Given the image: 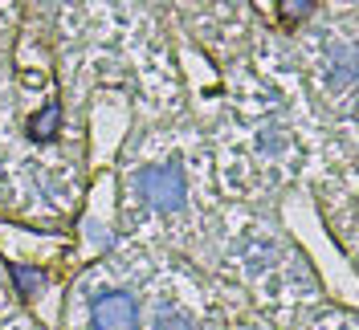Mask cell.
Wrapping results in <instances>:
<instances>
[{
	"instance_id": "8992f818",
	"label": "cell",
	"mask_w": 359,
	"mask_h": 330,
	"mask_svg": "<svg viewBox=\"0 0 359 330\" xmlns=\"http://www.w3.org/2000/svg\"><path fill=\"white\" fill-rule=\"evenodd\" d=\"M278 4H282V21L294 25V21H302V17L311 13V4H314V0H278Z\"/></svg>"
},
{
	"instance_id": "7a4b0ae2",
	"label": "cell",
	"mask_w": 359,
	"mask_h": 330,
	"mask_svg": "<svg viewBox=\"0 0 359 330\" xmlns=\"http://www.w3.org/2000/svg\"><path fill=\"white\" fill-rule=\"evenodd\" d=\"M90 322H94V330H135L139 326V302L123 289H107L94 298Z\"/></svg>"
},
{
	"instance_id": "6da1fadb",
	"label": "cell",
	"mask_w": 359,
	"mask_h": 330,
	"mask_svg": "<svg viewBox=\"0 0 359 330\" xmlns=\"http://www.w3.org/2000/svg\"><path fill=\"white\" fill-rule=\"evenodd\" d=\"M135 192L156 212H176L188 200V179H184V172L176 163H156V167H143L135 176Z\"/></svg>"
},
{
	"instance_id": "277c9868",
	"label": "cell",
	"mask_w": 359,
	"mask_h": 330,
	"mask_svg": "<svg viewBox=\"0 0 359 330\" xmlns=\"http://www.w3.org/2000/svg\"><path fill=\"white\" fill-rule=\"evenodd\" d=\"M156 330H196V322H192L184 310H168L163 306L156 314Z\"/></svg>"
},
{
	"instance_id": "3957f363",
	"label": "cell",
	"mask_w": 359,
	"mask_h": 330,
	"mask_svg": "<svg viewBox=\"0 0 359 330\" xmlns=\"http://www.w3.org/2000/svg\"><path fill=\"white\" fill-rule=\"evenodd\" d=\"M57 127H62V106H57V102H45V106L33 114L29 135H33V139H53V135H57Z\"/></svg>"
},
{
	"instance_id": "5b68a950",
	"label": "cell",
	"mask_w": 359,
	"mask_h": 330,
	"mask_svg": "<svg viewBox=\"0 0 359 330\" xmlns=\"http://www.w3.org/2000/svg\"><path fill=\"white\" fill-rule=\"evenodd\" d=\"M13 282H17V286H21V294L25 298H29V294H37V289H41V269H29V265H13Z\"/></svg>"
}]
</instances>
